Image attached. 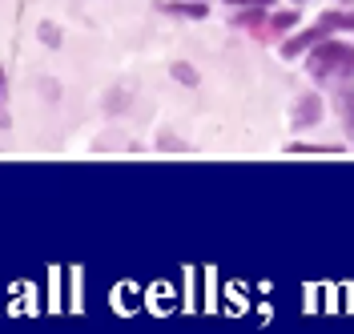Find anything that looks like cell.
I'll return each instance as SVG.
<instances>
[{
  "label": "cell",
  "instance_id": "1",
  "mask_svg": "<svg viewBox=\"0 0 354 334\" xmlns=\"http://www.w3.org/2000/svg\"><path fill=\"white\" fill-rule=\"evenodd\" d=\"M334 28H354V17H342V12H326V17H322V21L314 24V28H306V33H302V37H294V41H290V45L282 48V53H286V57H298V53H302V48L318 45V41H322V37H330Z\"/></svg>",
  "mask_w": 354,
  "mask_h": 334
},
{
  "label": "cell",
  "instance_id": "2",
  "mask_svg": "<svg viewBox=\"0 0 354 334\" xmlns=\"http://www.w3.org/2000/svg\"><path fill=\"white\" fill-rule=\"evenodd\" d=\"M338 68H354V48L351 45H322L318 53H310V73L314 77H326Z\"/></svg>",
  "mask_w": 354,
  "mask_h": 334
},
{
  "label": "cell",
  "instance_id": "3",
  "mask_svg": "<svg viewBox=\"0 0 354 334\" xmlns=\"http://www.w3.org/2000/svg\"><path fill=\"white\" fill-rule=\"evenodd\" d=\"M318 109H322L318 97H306V101L298 105V117H294V121H298V125H314V121H318Z\"/></svg>",
  "mask_w": 354,
  "mask_h": 334
},
{
  "label": "cell",
  "instance_id": "4",
  "mask_svg": "<svg viewBox=\"0 0 354 334\" xmlns=\"http://www.w3.org/2000/svg\"><path fill=\"white\" fill-rule=\"evenodd\" d=\"M12 125V113H8V81H4V68H0V129Z\"/></svg>",
  "mask_w": 354,
  "mask_h": 334
},
{
  "label": "cell",
  "instance_id": "5",
  "mask_svg": "<svg viewBox=\"0 0 354 334\" xmlns=\"http://www.w3.org/2000/svg\"><path fill=\"white\" fill-rule=\"evenodd\" d=\"M274 28H278V33H286V28H294V24H298V17H294V12H274Z\"/></svg>",
  "mask_w": 354,
  "mask_h": 334
},
{
  "label": "cell",
  "instance_id": "6",
  "mask_svg": "<svg viewBox=\"0 0 354 334\" xmlns=\"http://www.w3.org/2000/svg\"><path fill=\"white\" fill-rule=\"evenodd\" d=\"M174 77H181L185 85H198V73H194L189 65H174Z\"/></svg>",
  "mask_w": 354,
  "mask_h": 334
},
{
  "label": "cell",
  "instance_id": "7",
  "mask_svg": "<svg viewBox=\"0 0 354 334\" xmlns=\"http://www.w3.org/2000/svg\"><path fill=\"white\" fill-rule=\"evenodd\" d=\"M346 125H351V133H354V105H346Z\"/></svg>",
  "mask_w": 354,
  "mask_h": 334
},
{
  "label": "cell",
  "instance_id": "8",
  "mask_svg": "<svg viewBox=\"0 0 354 334\" xmlns=\"http://www.w3.org/2000/svg\"><path fill=\"white\" fill-rule=\"evenodd\" d=\"M230 4H270V0H230Z\"/></svg>",
  "mask_w": 354,
  "mask_h": 334
}]
</instances>
